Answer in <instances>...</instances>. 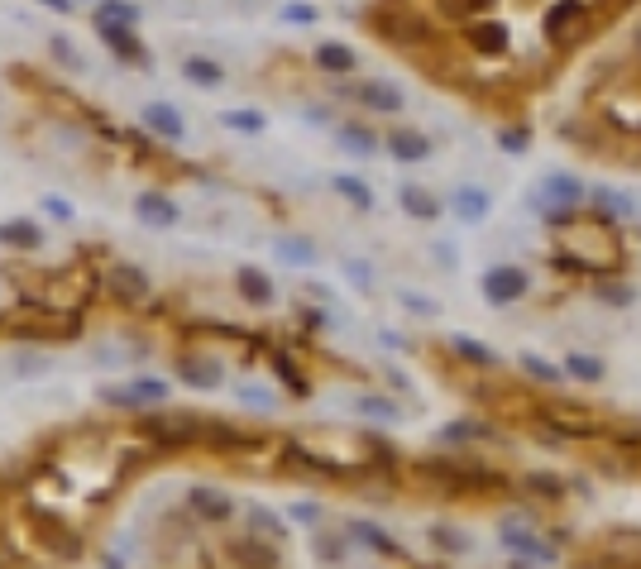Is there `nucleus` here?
Masks as SVG:
<instances>
[{
  "mask_svg": "<svg viewBox=\"0 0 641 569\" xmlns=\"http://www.w3.org/2000/svg\"><path fill=\"white\" fill-rule=\"evenodd\" d=\"M173 383L192 388V393H216V388H225V364L216 359V354L182 350L173 359Z\"/></svg>",
  "mask_w": 641,
  "mask_h": 569,
  "instance_id": "ddd939ff",
  "label": "nucleus"
},
{
  "mask_svg": "<svg viewBox=\"0 0 641 569\" xmlns=\"http://www.w3.org/2000/svg\"><path fill=\"white\" fill-rule=\"evenodd\" d=\"M398 206L412 220H441L445 216L441 192H431V187H421V182H402V187H398Z\"/></svg>",
  "mask_w": 641,
  "mask_h": 569,
  "instance_id": "c756f323",
  "label": "nucleus"
},
{
  "mask_svg": "<svg viewBox=\"0 0 641 569\" xmlns=\"http://www.w3.org/2000/svg\"><path fill=\"white\" fill-rule=\"evenodd\" d=\"M531 416L541 421V426H551L560 436L570 440V445H584V440H603L618 431L622 412H603L594 402H584V397H565V393H536V407Z\"/></svg>",
  "mask_w": 641,
  "mask_h": 569,
  "instance_id": "7ed1b4c3",
  "label": "nucleus"
},
{
  "mask_svg": "<svg viewBox=\"0 0 641 569\" xmlns=\"http://www.w3.org/2000/svg\"><path fill=\"white\" fill-rule=\"evenodd\" d=\"M173 393H177L173 378L134 373V378H125V383H106V388H101V402H106L111 412L144 416V412H158V407H173Z\"/></svg>",
  "mask_w": 641,
  "mask_h": 569,
  "instance_id": "39448f33",
  "label": "nucleus"
},
{
  "mask_svg": "<svg viewBox=\"0 0 641 569\" xmlns=\"http://www.w3.org/2000/svg\"><path fill=\"white\" fill-rule=\"evenodd\" d=\"M221 130L240 134V139H259V134H268V115L259 106H230L221 110Z\"/></svg>",
  "mask_w": 641,
  "mask_h": 569,
  "instance_id": "f704fd0d",
  "label": "nucleus"
},
{
  "mask_svg": "<svg viewBox=\"0 0 641 569\" xmlns=\"http://www.w3.org/2000/svg\"><path fill=\"white\" fill-rule=\"evenodd\" d=\"M527 292H531V278L522 263H493L479 278V297L488 307H517V302H527Z\"/></svg>",
  "mask_w": 641,
  "mask_h": 569,
  "instance_id": "f8f14e48",
  "label": "nucleus"
},
{
  "mask_svg": "<svg viewBox=\"0 0 641 569\" xmlns=\"http://www.w3.org/2000/svg\"><path fill=\"white\" fill-rule=\"evenodd\" d=\"M354 412L364 416V421H374V426H398L402 421V407L393 402V397H383V393L354 397Z\"/></svg>",
  "mask_w": 641,
  "mask_h": 569,
  "instance_id": "58836bf2",
  "label": "nucleus"
},
{
  "mask_svg": "<svg viewBox=\"0 0 641 569\" xmlns=\"http://www.w3.org/2000/svg\"><path fill=\"white\" fill-rule=\"evenodd\" d=\"M91 24H120V29H139V5H134V0H96V5H91Z\"/></svg>",
  "mask_w": 641,
  "mask_h": 569,
  "instance_id": "ea45409f",
  "label": "nucleus"
},
{
  "mask_svg": "<svg viewBox=\"0 0 641 569\" xmlns=\"http://www.w3.org/2000/svg\"><path fill=\"white\" fill-rule=\"evenodd\" d=\"M445 350H450V359L469 373H503L498 350L484 345V340H474V335H445Z\"/></svg>",
  "mask_w": 641,
  "mask_h": 569,
  "instance_id": "4be33fe9",
  "label": "nucleus"
},
{
  "mask_svg": "<svg viewBox=\"0 0 641 569\" xmlns=\"http://www.w3.org/2000/svg\"><path fill=\"white\" fill-rule=\"evenodd\" d=\"M101 287L111 292L120 307H144V302L154 297V283H149V273H144L139 263H111L106 278H101Z\"/></svg>",
  "mask_w": 641,
  "mask_h": 569,
  "instance_id": "2eb2a0df",
  "label": "nucleus"
},
{
  "mask_svg": "<svg viewBox=\"0 0 641 569\" xmlns=\"http://www.w3.org/2000/svg\"><path fill=\"white\" fill-rule=\"evenodd\" d=\"M177 77L197 91H221L225 87V63L211 53H182L177 58Z\"/></svg>",
  "mask_w": 641,
  "mask_h": 569,
  "instance_id": "b1692460",
  "label": "nucleus"
},
{
  "mask_svg": "<svg viewBox=\"0 0 641 569\" xmlns=\"http://www.w3.org/2000/svg\"><path fill=\"white\" fill-rule=\"evenodd\" d=\"M244 531H254V536H264V541H278V546H288V522L273 512V507H249L244 512Z\"/></svg>",
  "mask_w": 641,
  "mask_h": 569,
  "instance_id": "4c0bfd02",
  "label": "nucleus"
},
{
  "mask_svg": "<svg viewBox=\"0 0 641 569\" xmlns=\"http://www.w3.org/2000/svg\"><path fill=\"white\" fill-rule=\"evenodd\" d=\"M235 292H240L244 307H254V311L278 307V283H273V273L259 268V263H240L235 268Z\"/></svg>",
  "mask_w": 641,
  "mask_h": 569,
  "instance_id": "6ab92c4d",
  "label": "nucleus"
},
{
  "mask_svg": "<svg viewBox=\"0 0 641 569\" xmlns=\"http://www.w3.org/2000/svg\"><path fill=\"white\" fill-rule=\"evenodd\" d=\"M335 149L350 158H378L383 154V134L364 120H345V125H335Z\"/></svg>",
  "mask_w": 641,
  "mask_h": 569,
  "instance_id": "a878e982",
  "label": "nucleus"
},
{
  "mask_svg": "<svg viewBox=\"0 0 641 569\" xmlns=\"http://www.w3.org/2000/svg\"><path fill=\"white\" fill-rule=\"evenodd\" d=\"M302 321H307V330H326L331 326V307H302Z\"/></svg>",
  "mask_w": 641,
  "mask_h": 569,
  "instance_id": "8fccbe9b",
  "label": "nucleus"
},
{
  "mask_svg": "<svg viewBox=\"0 0 641 569\" xmlns=\"http://www.w3.org/2000/svg\"><path fill=\"white\" fill-rule=\"evenodd\" d=\"M627 58H632V63L641 67V20L632 24V39H627Z\"/></svg>",
  "mask_w": 641,
  "mask_h": 569,
  "instance_id": "864d4df0",
  "label": "nucleus"
},
{
  "mask_svg": "<svg viewBox=\"0 0 641 569\" xmlns=\"http://www.w3.org/2000/svg\"><path fill=\"white\" fill-rule=\"evenodd\" d=\"M278 20L292 24V29H311V24L321 20V5H311V0H283L278 5Z\"/></svg>",
  "mask_w": 641,
  "mask_h": 569,
  "instance_id": "37998d69",
  "label": "nucleus"
},
{
  "mask_svg": "<svg viewBox=\"0 0 641 569\" xmlns=\"http://www.w3.org/2000/svg\"><path fill=\"white\" fill-rule=\"evenodd\" d=\"M436 259H441L445 268H455V244H436Z\"/></svg>",
  "mask_w": 641,
  "mask_h": 569,
  "instance_id": "4d7b16f0",
  "label": "nucleus"
},
{
  "mask_svg": "<svg viewBox=\"0 0 641 569\" xmlns=\"http://www.w3.org/2000/svg\"><path fill=\"white\" fill-rule=\"evenodd\" d=\"M15 378H44L48 373V354L34 350V345H15V364H10Z\"/></svg>",
  "mask_w": 641,
  "mask_h": 569,
  "instance_id": "79ce46f5",
  "label": "nucleus"
},
{
  "mask_svg": "<svg viewBox=\"0 0 641 569\" xmlns=\"http://www.w3.org/2000/svg\"><path fill=\"white\" fill-rule=\"evenodd\" d=\"M560 369H565V378H575V383H584V388H594V383L608 378L603 354H589V350H570L565 359H560Z\"/></svg>",
  "mask_w": 641,
  "mask_h": 569,
  "instance_id": "72a5a7b5",
  "label": "nucleus"
},
{
  "mask_svg": "<svg viewBox=\"0 0 641 569\" xmlns=\"http://www.w3.org/2000/svg\"><path fill=\"white\" fill-rule=\"evenodd\" d=\"M91 34L101 39V44L111 48L120 63H130V67H154V48L139 39V29H120V24H91Z\"/></svg>",
  "mask_w": 641,
  "mask_h": 569,
  "instance_id": "a211bd4d",
  "label": "nucleus"
},
{
  "mask_svg": "<svg viewBox=\"0 0 641 569\" xmlns=\"http://www.w3.org/2000/svg\"><path fill=\"white\" fill-rule=\"evenodd\" d=\"M398 302L407 311H421V316H436V302H426V297H417V292H398Z\"/></svg>",
  "mask_w": 641,
  "mask_h": 569,
  "instance_id": "3c124183",
  "label": "nucleus"
},
{
  "mask_svg": "<svg viewBox=\"0 0 641 569\" xmlns=\"http://www.w3.org/2000/svg\"><path fill=\"white\" fill-rule=\"evenodd\" d=\"M335 96L350 101V106H359L364 115H402V110H407L402 87L398 82H383V77H359V82H350V87H340Z\"/></svg>",
  "mask_w": 641,
  "mask_h": 569,
  "instance_id": "9d476101",
  "label": "nucleus"
},
{
  "mask_svg": "<svg viewBox=\"0 0 641 569\" xmlns=\"http://www.w3.org/2000/svg\"><path fill=\"white\" fill-rule=\"evenodd\" d=\"M139 125H144V134L158 139V144H182V139H187V120H182V110L168 106V101H144Z\"/></svg>",
  "mask_w": 641,
  "mask_h": 569,
  "instance_id": "aec40b11",
  "label": "nucleus"
},
{
  "mask_svg": "<svg viewBox=\"0 0 641 569\" xmlns=\"http://www.w3.org/2000/svg\"><path fill=\"white\" fill-rule=\"evenodd\" d=\"M445 211L460 220V225H484L488 216H493V197H488L484 187H474V182H465V187H455L450 192V201H445Z\"/></svg>",
  "mask_w": 641,
  "mask_h": 569,
  "instance_id": "bb28decb",
  "label": "nucleus"
},
{
  "mask_svg": "<svg viewBox=\"0 0 641 569\" xmlns=\"http://www.w3.org/2000/svg\"><path fill=\"white\" fill-rule=\"evenodd\" d=\"M345 273H350V283H359L364 292L374 287V268L369 263H359V259H345Z\"/></svg>",
  "mask_w": 641,
  "mask_h": 569,
  "instance_id": "09e8293b",
  "label": "nucleus"
},
{
  "mask_svg": "<svg viewBox=\"0 0 641 569\" xmlns=\"http://www.w3.org/2000/svg\"><path fill=\"white\" fill-rule=\"evenodd\" d=\"M498 149H503L508 158L527 154V149H531V125H527V120H522V125H517V120H512V125H503V130H498Z\"/></svg>",
  "mask_w": 641,
  "mask_h": 569,
  "instance_id": "c03bdc74",
  "label": "nucleus"
},
{
  "mask_svg": "<svg viewBox=\"0 0 641 569\" xmlns=\"http://www.w3.org/2000/svg\"><path fill=\"white\" fill-rule=\"evenodd\" d=\"M426 541H431L436 555H474V531L460 522H450V517L426 526Z\"/></svg>",
  "mask_w": 641,
  "mask_h": 569,
  "instance_id": "cd10ccee",
  "label": "nucleus"
},
{
  "mask_svg": "<svg viewBox=\"0 0 641 569\" xmlns=\"http://www.w3.org/2000/svg\"><path fill=\"white\" fill-rule=\"evenodd\" d=\"M594 34H598V24H594V5H589V0H551V5L541 10V44H546V53L560 58V63H565L570 53H579Z\"/></svg>",
  "mask_w": 641,
  "mask_h": 569,
  "instance_id": "20e7f679",
  "label": "nucleus"
},
{
  "mask_svg": "<svg viewBox=\"0 0 641 569\" xmlns=\"http://www.w3.org/2000/svg\"><path fill=\"white\" fill-rule=\"evenodd\" d=\"M230 565L235 569H283V546L278 541H264V536H254V531H240V536H230Z\"/></svg>",
  "mask_w": 641,
  "mask_h": 569,
  "instance_id": "dca6fc26",
  "label": "nucleus"
},
{
  "mask_svg": "<svg viewBox=\"0 0 641 569\" xmlns=\"http://www.w3.org/2000/svg\"><path fill=\"white\" fill-rule=\"evenodd\" d=\"M369 29H374L378 44L398 48V53H407V58H426L431 48L445 44V24L426 10V5H412V0H378V5H369Z\"/></svg>",
  "mask_w": 641,
  "mask_h": 569,
  "instance_id": "f03ea898",
  "label": "nucleus"
},
{
  "mask_svg": "<svg viewBox=\"0 0 641 569\" xmlns=\"http://www.w3.org/2000/svg\"><path fill=\"white\" fill-rule=\"evenodd\" d=\"M517 378L522 383H536V388H555L560 378H565V369L560 364H551L546 354H517Z\"/></svg>",
  "mask_w": 641,
  "mask_h": 569,
  "instance_id": "c9c22d12",
  "label": "nucleus"
},
{
  "mask_svg": "<svg viewBox=\"0 0 641 569\" xmlns=\"http://www.w3.org/2000/svg\"><path fill=\"white\" fill-rule=\"evenodd\" d=\"M292 517H297L302 526H321V507H316V503H297V507H292Z\"/></svg>",
  "mask_w": 641,
  "mask_h": 569,
  "instance_id": "603ef678",
  "label": "nucleus"
},
{
  "mask_svg": "<svg viewBox=\"0 0 641 569\" xmlns=\"http://www.w3.org/2000/svg\"><path fill=\"white\" fill-rule=\"evenodd\" d=\"M39 5H44V10H53V15H72V10H77V0H39Z\"/></svg>",
  "mask_w": 641,
  "mask_h": 569,
  "instance_id": "5fc2aeb1",
  "label": "nucleus"
},
{
  "mask_svg": "<svg viewBox=\"0 0 641 569\" xmlns=\"http://www.w3.org/2000/svg\"><path fill=\"white\" fill-rule=\"evenodd\" d=\"M331 192H335L340 201H345L350 211H359V216H369V211H374V187H369L364 177H354V173H331Z\"/></svg>",
  "mask_w": 641,
  "mask_h": 569,
  "instance_id": "473e14b6",
  "label": "nucleus"
},
{
  "mask_svg": "<svg viewBox=\"0 0 641 569\" xmlns=\"http://www.w3.org/2000/svg\"><path fill=\"white\" fill-rule=\"evenodd\" d=\"M134 220L149 225V230H173L177 220H182V206H177L163 187H149V192L134 197Z\"/></svg>",
  "mask_w": 641,
  "mask_h": 569,
  "instance_id": "5701e85b",
  "label": "nucleus"
},
{
  "mask_svg": "<svg viewBox=\"0 0 641 569\" xmlns=\"http://www.w3.org/2000/svg\"><path fill=\"white\" fill-rule=\"evenodd\" d=\"M589 206H594V211H603L608 220H627V216H637V201L627 197V192H618V187H608V182H598V187H589Z\"/></svg>",
  "mask_w": 641,
  "mask_h": 569,
  "instance_id": "e433bc0d",
  "label": "nucleus"
},
{
  "mask_svg": "<svg viewBox=\"0 0 641 569\" xmlns=\"http://www.w3.org/2000/svg\"><path fill=\"white\" fill-rule=\"evenodd\" d=\"M350 531L345 526H311V550H316V560L321 565H345L350 560Z\"/></svg>",
  "mask_w": 641,
  "mask_h": 569,
  "instance_id": "c85d7f7f",
  "label": "nucleus"
},
{
  "mask_svg": "<svg viewBox=\"0 0 641 569\" xmlns=\"http://www.w3.org/2000/svg\"><path fill=\"white\" fill-rule=\"evenodd\" d=\"M311 67L321 72V77H359V48L345 44V39H321V44L311 48Z\"/></svg>",
  "mask_w": 641,
  "mask_h": 569,
  "instance_id": "412c9836",
  "label": "nucleus"
},
{
  "mask_svg": "<svg viewBox=\"0 0 641 569\" xmlns=\"http://www.w3.org/2000/svg\"><path fill=\"white\" fill-rule=\"evenodd\" d=\"M48 58H53L58 67H67V72H82V53L72 48L67 34H53V39H48Z\"/></svg>",
  "mask_w": 641,
  "mask_h": 569,
  "instance_id": "49530a36",
  "label": "nucleus"
},
{
  "mask_svg": "<svg viewBox=\"0 0 641 569\" xmlns=\"http://www.w3.org/2000/svg\"><path fill=\"white\" fill-rule=\"evenodd\" d=\"M517 498L531 512H565V503L575 498V483L551 469H527V474H517Z\"/></svg>",
  "mask_w": 641,
  "mask_h": 569,
  "instance_id": "1a4fd4ad",
  "label": "nucleus"
},
{
  "mask_svg": "<svg viewBox=\"0 0 641 569\" xmlns=\"http://www.w3.org/2000/svg\"><path fill=\"white\" fill-rule=\"evenodd\" d=\"M508 426L498 421V416H455V421H445L436 426V450H450V455H465V450H479V445H493V440L503 436Z\"/></svg>",
  "mask_w": 641,
  "mask_h": 569,
  "instance_id": "6e6552de",
  "label": "nucleus"
},
{
  "mask_svg": "<svg viewBox=\"0 0 641 569\" xmlns=\"http://www.w3.org/2000/svg\"><path fill=\"white\" fill-rule=\"evenodd\" d=\"M44 225L34 216H5L0 220V249H10V254H39L44 249Z\"/></svg>",
  "mask_w": 641,
  "mask_h": 569,
  "instance_id": "393cba45",
  "label": "nucleus"
},
{
  "mask_svg": "<svg viewBox=\"0 0 641 569\" xmlns=\"http://www.w3.org/2000/svg\"><path fill=\"white\" fill-rule=\"evenodd\" d=\"M273 259L288 263V268H316V263H321V249H316V240H307V235H278V240H273Z\"/></svg>",
  "mask_w": 641,
  "mask_h": 569,
  "instance_id": "2f4dec72",
  "label": "nucleus"
},
{
  "mask_svg": "<svg viewBox=\"0 0 641 569\" xmlns=\"http://www.w3.org/2000/svg\"><path fill=\"white\" fill-rule=\"evenodd\" d=\"M345 531H350V541L359 550H369V555L388 560V565H402V560H407V550H402L398 536H393V531H383L378 522H369V517H350V522H345Z\"/></svg>",
  "mask_w": 641,
  "mask_h": 569,
  "instance_id": "f3484780",
  "label": "nucleus"
},
{
  "mask_svg": "<svg viewBox=\"0 0 641 569\" xmlns=\"http://www.w3.org/2000/svg\"><path fill=\"white\" fill-rule=\"evenodd\" d=\"M383 154L393 158V163H407V168H417V163H431L436 158V139L417 125H393V130H383Z\"/></svg>",
  "mask_w": 641,
  "mask_h": 569,
  "instance_id": "4468645a",
  "label": "nucleus"
},
{
  "mask_svg": "<svg viewBox=\"0 0 641 569\" xmlns=\"http://www.w3.org/2000/svg\"><path fill=\"white\" fill-rule=\"evenodd\" d=\"M268 364H273V378H278V388H283V393H292V397H307L311 393V378L302 373V359H297V354L273 350V354H268Z\"/></svg>",
  "mask_w": 641,
  "mask_h": 569,
  "instance_id": "7c9ffc66",
  "label": "nucleus"
},
{
  "mask_svg": "<svg viewBox=\"0 0 641 569\" xmlns=\"http://www.w3.org/2000/svg\"><path fill=\"white\" fill-rule=\"evenodd\" d=\"M39 211H48V216L58 220V225H67V220L77 216V206H72V201H67V197H53V192H48V197L39 201Z\"/></svg>",
  "mask_w": 641,
  "mask_h": 569,
  "instance_id": "de8ad7c7",
  "label": "nucleus"
},
{
  "mask_svg": "<svg viewBox=\"0 0 641 569\" xmlns=\"http://www.w3.org/2000/svg\"><path fill=\"white\" fill-rule=\"evenodd\" d=\"M182 507H187L201 526H230L235 517H240L235 493L221 488V483H192V488H187V498H182Z\"/></svg>",
  "mask_w": 641,
  "mask_h": 569,
  "instance_id": "9b49d317",
  "label": "nucleus"
},
{
  "mask_svg": "<svg viewBox=\"0 0 641 569\" xmlns=\"http://www.w3.org/2000/svg\"><path fill=\"white\" fill-rule=\"evenodd\" d=\"M460 48H465L469 58H479V63H508L512 58V24L493 10L484 20H474L460 29Z\"/></svg>",
  "mask_w": 641,
  "mask_h": 569,
  "instance_id": "0eeeda50",
  "label": "nucleus"
},
{
  "mask_svg": "<svg viewBox=\"0 0 641 569\" xmlns=\"http://www.w3.org/2000/svg\"><path fill=\"white\" fill-rule=\"evenodd\" d=\"M555 244L546 249V268L555 278L570 283H598V278H622L627 268V249H622L618 220H608L603 211H584L579 206L570 220H560L551 230Z\"/></svg>",
  "mask_w": 641,
  "mask_h": 569,
  "instance_id": "f257e3e1",
  "label": "nucleus"
},
{
  "mask_svg": "<svg viewBox=\"0 0 641 569\" xmlns=\"http://www.w3.org/2000/svg\"><path fill=\"white\" fill-rule=\"evenodd\" d=\"M235 397H240L249 412H273V407H278V393H273V388H259V383H235Z\"/></svg>",
  "mask_w": 641,
  "mask_h": 569,
  "instance_id": "a18cd8bd",
  "label": "nucleus"
},
{
  "mask_svg": "<svg viewBox=\"0 0 641 569\" xmlns=\"http://www.w3.org/2000/svg\"><path fill=\"white\" fill-rule=\"evenodd\" d=\"M594 297L603 302V307L627 311L632 302H637V287H632V283H622V278H598V283H594Z\"/></svg>",
  "mask_w": 641,
  "mask_h": 569,
  "instance_id": "a19ab883",
  "label": "nucleus"
},
{
  "mask_svg": "<svg viewBox=\"0 0 641 569\" xmlns=\"http://www.w3.org/2000/svg\"><path fill=\"white\" fill-rule=\"evenodd\" d=\"M498 546L517 555V560H531V565H560V541L551 531H536L527 517H503L498 522Z\"/></svg>",
  "mask_w": 641,
  "mask_h": 569,
  "instance_id": "423d86ee",
  "label": "nucleus"
},
{
  "mask_svg": "<svg viewBox=\"0 0 641 569\" xmlns=\"http://www.w3.org/2000/svg\"><path fill=\"white\" fill-rule=\"evenodd\" d=\"M15 560H20V555H15V546L0 536V569H15Z\"/></svg>",
  "mask_w": 641,
  "mask_h": 569,
  "instance_id": "6e6d98bb",
  "label": "nucleus"
}]
</instances>
